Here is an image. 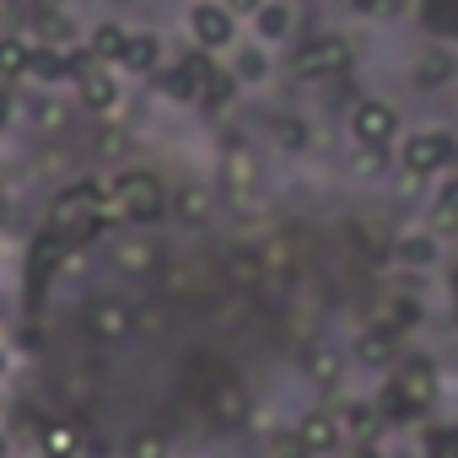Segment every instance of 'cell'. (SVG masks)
Returning a JSON list of instances; mask_svg holds the SVG:
<instances>
[{"label": "cell", "mask_w": 458, "mask_h": 458, "mask_svg": "<svg viewBox=\"0 0 458 458\" xmlns=\"http://www.w3.org/2000/svg\"><path fill=\"white\" fill-rule=\"evenodd\" d=\"M103 205H108V183L98 178H76L55 194L49 216H44V233L60 243V249H87L98 233H103Z\"/></svg>", "instance_id": "obj_1"}, {"label": "cell", "mask_w": 458, "mask_h": 458, "mask_svg": "<svg viewBox=\"0 0 458 458\" xmlns=\"http://www.w3.org/2000/svg\"><path fill=\"white\" fill-rule=\"evenodd\" d=\"M167 205H173V194H167V183L151 167H119L108 178L103 221H114V226H151L157 216H167Z\"/></svg>", "instance_id": "obj_2"}, {"label": "cell", "mask_w": 458, "mask_h": 458, "mask_svg": "<svg viewBox=\"0 0 458 458\" xmlns=\"http://www.w3.org/2000/svg\"><path fill=\"white\" fill-rule=\"evenodd\" d=\"M394 162H399V173H404L410 183H420V178H447V173H458V135H453V130H410V135L399 140Z\"/></svg>", "instance_id": "obj_3"}, {"label": "cell", "mask_w": 458, "mask_h": 458, "mask_svg": "<svg viewBox=\"0 0 458 458\" xmlns=\"http://www.w3.org/2000/svg\"><path fill=\"white\" fill-rule=\"evenodd\" d=\"M351 65H356V49H351L345 33H313V38H302L297 55H292V71H297L302 81H329V76H345Z\"/></svg>", "instance_id": "obj_4"}, {"label": "cell", "mask_w": 458, "mask_h": 458, "mask_svg": "<svg viewBox=\"0 0 458 458\" xmlns=\"http://www.w3.org/2000/svg\"><path fill=\"white\" fill-rule=\"evenodd\" d=\"M189 44L199 55H226V49H238V17L221 6V0H189Z\"/></svg>", "instance_id": "obj_5"}, {"label": "cell", "mask_w": 458, "mask_h": 458, "mask_svg": "<svg viewBox=\"0 0 458 458\" xmlns=\"http://www.w3.org/2000/svg\"><path fill=\"white\" fill-rule=\"evenodd\" d=\"M351 140L356 151H399V108L388 98H361L351 108Z\"/></svg>", "instance_id": "obj_6"}, {"label": "cell", "mask_w": 458, "mask_h": 458, "mask_svg": "<svg viewBox=\"0 0 458 458\" xmlns=\"http://www.w3.org/2000/svg\"><path fill=\"white\" fill-rule=\"evenodd\" d=\"M81 329H87L92 345H124V340L140 329V318H135V308H130L124 297L98 292V297H87V308H81Z\"/></svg>", "instance_id": "obj_7"}, {"label": "cell", "mask_w": 458, "mask_h": 458, "mask_svg": "<svg viewBox=\"0 0 458 458\" xmlns=\"http://www.w3.org/2000/svg\"><path fill=\"white\" fill-rule=\"evenodd\" d=\"M292 431H297V442H302L308 458H335V453L345 447V426H340V410H335V404H308V410H297V415H292Z\"/></svg>", "instance_id": "obj_8"}, {"label": "cell", "mask_w": 458, "mask_h": 458, "mask_svg": "<svg viewBox=\"0 0 458 458\" xmlns=\"http://www.w3.org/2000/svg\"><path fill=\"white\" fill-rule=\"evenodd\" d=\"M388 377H394V388L404 394V404L415 410V420L437 410V399H442V372H437L426 356H410V361H399Z\"/></svg>", "instance_id": "obj_9"}, {"label": "cell", "mask_w": 458, "mask_h": 458, "mask_svg": "<svg viewBox=\"0 0 458 458\" xmlns=\"http://www.w3.org/2000/svg\"><path fill=\"white\" fill-rule=\"evenodd\" d=\"M410 81L415 87H426V92H453L458 87V55H453V44H420L415 49V60H410Z\"/></svg>", "instance_id": "obj_10"}, {"label": "cell", "mask_w": 458, "mask_h": 458, "mask_svg": "<svg viewBox=\"0 0 458 458\" xmlns=\"http://www.w3.org/2000/svg\"><path fill=\"white\" fill-rule=\"evenodd\" d=\"M210 81H216V65H210L205 55H189V60H178V65H162V76H157V87H162L173 103H199Z\"/></svg>", "instance_id": "obj_11"}, {"label": "cell", "mask_w": 458, "mask_h": 458, "mask_svg": "<svg viewBox=\"0 0 458 458\" xmlns=\"http://www.w3.org/2000/svg\"><path fill=\"white\" fill-rule=\"evenodd\" d=\"M76 103L87 108V114H119V103H124V81H119V71L114 65H87L81 76H76Z\"/></svg>", "instance_id": "obj_12"}, {"label": "cell", "mask_w": 458, "mask_h": 458, "mask_svg": "<svg viewBox=\"0 0 458 458\" xmlns=\"http://www.w3.org/2000/svg\"><path fill=\"white\" fill-rule=\"evenodd\" d=\"M87 453V426L76 415H44L38 420V458H81Z\"/></svg>", "instance_id": "obj_13"}, {"label": "cell", "mask_w": 458, "mask_h": 458, "mask_svg": "<svg viewBox=\"0 0 458 458\" xmlns=\"http://www.w3.org/2000/svg\"><path fill=\"white\" fill-rule=\"evenodd\" d=\"M221 178H226V194H233V199H243V205H254V199H259V189H265V167H259V157H254L249 146L226 151V162H221Z\"/></svg>", "instance_id": "obj_14"}, {"label": "cell", "mask_w": 458, "mask_h": 458, "mask_svg": "<svg viewBox=\"0 0 458 458\" xmlns=\"http://www.w3.org/2000/svg\"><path fill=\"white\" fill-rule=\"evenodd\" d=\"M249 22H254V44H265V49L292 44L297 38V0H265Z\"/></svg>", "instance_id": "obj_15"}, {"label": "cell", "mask_w": 458, "mask_h": 458, "mask_svg": "<svg viewBox=\"0 0 458 458\" xmlns=\"http://www.w3.org/2000/svg\"><path fill=\"white\" fill-rule=\"evenodd\" d=\"M345 367H351V356H345L335 340H308V351H302V377H308L313 388H335V383L345 377Z\"/></svg>", "instance_id": "obj_16"}, {"label": "cell", "mask_w": 458, "mask_h": 458, "mask_svg": "<svg viewBox=\"0 0 458 458\" xmlns=\"http://www.w3.org/2000/svg\"><path fill=\"white\" fill-rule=\"evenodd\" d=\"M335 410H340L345 442H356V447H372V442L388 431V420L377 415V404H372V399H345V404H335Z\"/></svg>", "instance_id": "obj_17"}, {"label": "cell", "mask_w": 458, "mask_h": 458, "mask_svg": "<svg viewBox=\"0 0 458 458\" xmlns=\"http://www.w3.org/2000/svg\"><path fill=\"white\" fill-rule=\"evenodd\" d=\"M108 265H114L119 276L140 281V276L162 270V249H157V243H146V238H119V243L108 249Z\"/></svg>", "instance_id": "obj_18"}, {"label": "cell", "mask_w": 458, "mask_h": 458, "mask_svg": "<svg viewBox=\"0 0 458 458\" xmlns=\"http://www.w3.org/2000/svg\"><path fill=\"white\" fill-rule=\"evenodd\" d=\"M394 259H399L404 270H437V265H442V238L426 233V226H415V233H404V238L394 243Z\"/></svg>", "instance_id": "obj_19"}, {"label": "cell", "mask_w": 458, "mask_h": 458, "mask_svg": "<svg viewBox=\"0 0 458 458\" xmlns=\"http://www.w3.org/2000/svg\"><path fill=\"white\" fill-rule=\"evenodd\" d=\"M124 49H130V28H124V22H98V28L87 33V60H92V65H114V71H119Z\"/></svg>", "instance_id": "obj_20"}, {"label": "cell", "mask_w": 458, "mask_h": 458, "mask_svg": "<svg viewBox=\"0 0 458 458\" xmlns=\"http://www.w3.org/2000/svg\"><path fill=\"white\" fill-rule=\"evenodd\" d=\"M351 356H356L361 367H372V372H377V367H399V335H388V329H372V324H367V329L356 335Z\"/></svg>", "instance_id": "obj_21"}, {"label": "cell", "mask_w": 458, "mask_h": 458, "mask_svg": "<svg viewBox=\"0 0 458 458\" xmlns=\"http://www.w3.org/2000/svg\"><path fill=\"white\" fill-rule=\"evenodd\" d=\"M71 33H76V22L60 6H33V44L38 49H71Z\"/></svg>", "instance_id": "obj_22"}, {"label": "cell", "mask_w": 458, "mask_h": 458, "mask_svg": "<svg viewBox=\"0 0 458 458\" xmlns=\"http://www.w3.org/2000/svg\"><path fill=\"white\" fill-rule=\"evenodd\" d=\"M119 76H162V44L151 33H130V49L119 60Z\"/></svg>", "instance_id": "obj_23"}, {"label": "cell", "mask_w": 458, "mask_h": 458, "mask_svg": "<svg viewBox=\"0 0 458 458\" xmlns=\"http://www.w3.org/2000/svg\"><path fill=\"white\" fill-rule=\"evenodd\" d=\"M270 71H276V65H270V49H265V44L249 38V44L233 49V76H238V87H265Z\"/></svg>", "instance_id": "obj_24"}, {"label": "cell", "mask_w": 458, "mask_h": 458, "mask_svg": "<svg viewBox=\"0 0 458 458\" xmlns=\"http://www.w3.org/2000/svg\"><path fill=\"white\" fill-rule=\"evenodd\" d=\"M178 221H210V210H216V194H210V183H183V189H173V205H167Z\"/></svg>", "instance_id": "obj_25"}, {"label": "cell", "mask_w": 458, "mask_h": 458, "mask_svg": "<svg viewBox=\"0 0 458 458\" xmlns=\"http://www.w3.org/2000/svg\"><path fill=\"white\" fill-rule=\"evenodd\" d=\"M33 71V38L0 33V81H22Z\"/></svg>", "instance_id": "obj_26"}, {"label": "cell", "mask_w": 458, "mask_h": 458, "mask_svg": "<svg viewBox=\"0 0 458 458\" xmlns=\"http://www.w3.org/2000/svg\"><path fill=\"white\" fill-rule=\"evenodd\" d=\"M28 124H33V130H44V135L65 130V103H60V98H38V103H33V114H28Z\"/></svg>", "instance_id": "obj_27"}, {"label": "cell", "mask_w": 458, "mask_h": 458, "mask_svg": "<svg viewBox=\"0 0 458 458\" xmlns=\"http://www.w3.org/2000/svg\"><path fill=\"white\" fill-rule=\"evenodd\" d=\"M124 458H173V453H167V437L162 431H135L124 442Z\"/></svg>", "instance_id": "obj_28"}, {"label": "cell", "mask_w": 458, "mask_h": 458, "mask_svg": "<svg viewBox=\"0 0 458 458\" xmlns=\"http://www.w3.org/2000/svg\"><path fill=\"white\" fill-rule=\"evenodd\" d=\"M276 140H281L286 151H302V146H308V124H302L297 114H281V119H276Z\"/></svg>", "instance_id": "obj_29"}, {"label": "cell", "mask_w": 458, "mask_h": 458, "mask_svg": "<svg viewBox=\"0 0 458 458\" xmlns=\"http://www.w3.org/2000/svg\"><path fill=\"white\" fill-rule=\"evenodd\" d=\"M265 447H270V458H308L292 426H286V431H270V437H265Z\"/></svg>", "instance_id": "obj_30"}, {"label": "cell", "mask_w": 458, "mask_h": 458, "mask_svg": "<svg viewBox=\"0 0 458 458\" xmlns=\"http://www.w3.org/2000/svg\"><path fill=\"white\" fill-rule=\"evenodd\" d=\"M388 167H399L388 151H356V178H377V173H388Z\"/></svg>", "instance_id": "obj_31"}, {"label": "cell", "mask_w": 458, "mask_h": 458, "mask_svg": "<svg viewBox=\"0 0 458 458\" xmlns=\"http://www.w3.org/2000/svg\"><path fill=\"white\" fill-rule=\"evenodd\" d=\"M221 6H226V12H233V17H254V12L265 6V0H221Z\"/></svg>", "instance_id": "obj_32"}, {"label": "cell", "mask_w": 458, "mask_h": 458, "mask_svg": "<svg viewBox=\"0 0 458 458\" xmlns=\"http://www.w3.org/2000/svg\"><path fill=\"white\" fill-rule=\"evenodd\" d=\"M12 114H17V108H12V92H6V87H0V130H6V124H12Z\"/></svg>", "instance_id": "obj_33"}, {"label": "cell", "mask_w": 458, "mask_h": 458, "mask_svg": "<svg viewBox=\"0 0 458 458\" xmlns=\"http://www.w3.org/2000/svg\"><path fill=\"white\" fill-rule=\"evenodd\" d=\"M0 458H17V442H12V431L0 426Z\"/></svg>", "instance_id": "obj_34"}, {"label": "cell", "mask_w": 458, "mask_h": 458, "mask_svg": "<svg viewBox=\"0 0 458 458\" xmlns=\"http://www.w3.org/2000/svg\"><path fill=\"white\" fill-rule=\"evenodd\" d=\"M6 377H12V351L0 345V383H6Z\"/></svg>", "instance_id": "obj_35"}, {"label": "cell", "mask_w": 458, "mask_h": 458, "mask_svg": "<svg viewBox=\"0 0 458 458\" xmlns=\"http://www.w3.org/2000/svg\"><path fill=\"white\" fill-rule=\"evenodd\" d=\"M447 114H453V124H458V87L447 92Z\"/></svg>", "instance_id": "obj_36"}, {"label": "cell", "mask_w": 458, "mask_h": 458, "mask_svg": "<svg viewBox=\"0 0 458 458\" xmlns=\"http://www.w3.org/2000/svg\"><path fill=\"white\" fill-rule=\"evenodd\" d=\"M0 265H6V249H0Z\"/></svg>", "instance_id": "obj_37"}, {"label": "cell", "mask_w": 458, "mask_h": 458, "mask_svg": "<svg viewBox=\"0 0 458 458\" xmlns=\"http://www.w3.org/2000/svg\"><path fill=\"white\" fill-rule=\"evenodd\" d=\"M453 178H458V173H453Z\"/></svg>", "instance_id": "obj_38"}, {"label": "cell", "mask_w": 458, "mask_h": 458, "mask_svg": "<svg viewBox=\"0 0 458 458\" xmlns=\"http://www.w3.org/2000/svg\"><path fill=\"white\" fill-rule=\"evenodd\" d=\"M361 458H367V453H361Z\"/></svg>", "instance_id": "obj_39"}]
</instances>
